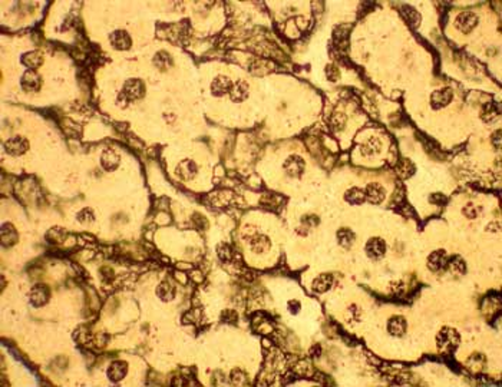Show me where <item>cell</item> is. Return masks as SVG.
<instances>
[{
	"label": "cell",
	"mask_w": 502,
	"mask_h": 387,
	"mask_svg": "<svg viewBox=\"0 0 502 387\" xmlns=\"http://www.w3.org/2000/svg\"><path fill=\"white\" fill-rule=\"evenodd\" d=\"M459 344V334L454 328H442L441 333L438 334V347L442 352H454Z\"/></svg>",
	"instance_id": "1"
},
{
	"label": "cell",
	"mask_w": 502,
	"mask_h": 387,
	"mask_svg": "<svg viewBox=\"0 0 502 387\" xmlns=\"http://www.w3.org/2000/svg\"><path fill=\"white\" fill-rule=\"evenodd\" d=\"M145 95V85L139 79H129L125 82L121 96H125L127 101L141 99Z\"/></svg>",
	"instance_id": "2"
},
{
	"label": "cell",
	"mask_w": 502,
	"mask_h": 387,
	"mask_svg": "<svg viewBox=\"0 0 502 387\" xmlns=\"http://www.w3.org/2000/svg\"><path fill=\"white\" fill-rule=\"evenodd\" d=\"M5 150H6L9 155H23L29 150V141H27L25 136H12V138H9L6 142H5Z\"/></svg>",
	"instance_id": "3"
},
{
	"label": "cell",
	"mask_w": 502,
	"mask_h": 387,
	"mask_svg": "<svg viewBox=\"0 0 502 387\" xmlns=\"http://www.w3.org/2000/svg\"><path fill=\"white\" fill-rule=\"evenodd\" d=\"M478 25V16L474 12H462L455 19V26L462 33L472 32Z\"/></svg>",
	"instance_id": "4"
},
{
	"label": "cell",
	"mask_w": 502,
	"mask_h": 387,
	"mask_svg": "<svg viewBox=\"0 0 502 387\" xmlns=\"http://www.w3.org/2000/svg\"><path fill=\"white\" fill-rule=\"evenodd\" d=\"M304 159L299 155H290L284 162V170L287 175L292 178H300L304 172Z\"/></svg>",
	"instance_id": "5"
},
{
	"label": "cell",
	"mask_w": 502,
	"mask_h": 387,
	"mask_svg": "<svg viewBox=\"0 0 502 387\" xmlns=\"http://www.w3.org/2000/svg\"><path fill=\"white\" fill-rule=\"evenodd\" d=\"M49 297H50L49 288L43 284L34 285L33 288L30 290V292H29V301H30V304L33 307L45 306L48 303Z\"/></svg>",
	"instance_id": "6"
},
{
	"label": "cell",
	"mask_w": 502,
	"mask_h": 387,
	"mask_svg": "<svg viewBox=\"0 0 502 387\" xmlns=\"http://www.w3.org/2000/svg\"><path fill=\"white\" fill-rule=\"evenodd\" d=\"M365 250H366L367 257L372 258V260H379L386 252V244H385V241L382 238L373 237L367 241Z\"/></svg>",
	"instance_id": "7"
},
{
	"label": "cell",
	"mask_w": 502,
	"mask_h": 387,
	"mask_svg": "<svg viewBox=\"0 0 502 387\" xmlns=\"http://www.w3.org/2000/svg\"><path fill=\"white\" fill-rule=\"evenodd\" d=\"M21 85L22 88L25 89L26 92H36V90H39L42 86L41 76H39V73H38L36 70H30V69H29V70H26V72L23 73V76H22Z\"/></svg>",
	"instance_id": "8"
},
{
	"label": "cell",
	"mask_w": 502,
	"mask_h": 387,
	"mask_svg": "<svg viewBox=\"0 0 502 387\" xmlns=\"http://www.w3.org/2000/svg\"><path fill=\"white\" fill-rule=\"evenodd\" d=\"M452 96H454V94H452L451 89H438V90H435L434 94L431 95V105H432L434 109L445 108L452 101Z\"/></svg>",
	"instance_id": "9"
},
{
	"label": "cell",
	"mask_w": 502,
	"mask_h": 387,
	"mask_svg": "<svg viewBox=\"0 0 502 387\" xmlns=\"http://www.w3.org/2000/svg\"><path fill=\"white\" fill-rule=\"evenodd\" d=\"M119 163H121V156H119V154L115 150L108 148V150H105L102 152L101 165L105 171H108V172L115 171L119 167Z\"/></svg>",
	"instance_id": "10"
},
{
	"label": "cell",
	"mask_w": 502,
	"mask_h": 387,
	"mask_svg": "<svg viewBox=\"0 0 502 387\" xmlns=\"http://www.w3.org/2000/svg\"><path fill=\"white\" fill-rule=\"evenodd\" d=\"M198 172L197 163L194 162L192 159H185L183 162L178 163L176 167V175L178 178H181L184 181H191L194 179Z\"/></svg>",
	"instance_id": "11"
},
{
	"label": "cell",
	"mask_w": 502,
	"mask_h": 387,
	"mask_svg": "<svg viewBox=\"0 0 502 387\" xmlns=\"http://www.w3.org/2000/svg\"><path fill=\"white\" fill-rule=\"evenodd\" d=\"M231 88H232V82L227 76L220 75L211 82V94L214 96H218V98L220 96L228 95Z\"/></svg>",
	"instance_id": "12"
},
{
	"label": "cell",
	"mask_w": 502,
	"mask_h": 387,
	"mask_svg": "<svg viewBox=\"0 0 502 387\" xmlns=\"http://www.w3.org/2000/svg\"><path fill=\"white\" fill-rule=\"evenodd\" d=\"M230 98L232 102H243L250 95V86L245 81L238 79L237 82L232 83V88L230 90Z\"/></svg>",
	"instance_id": "13"
},
{
	"label": "cell",
	"mask_w": 502,
	"mask_h": 387,
	"mask_svg": "<svg viewBox=\"0 0 502 387\" xmlns=\"http://www.w3.org/2000/svg\"><path fill=\"white\" fill-rule=\"evenodd\" d=\"M365 197L372 204H380L386 198V191H385V188L380 183H369L366 187V190H365Z\"/></svg>",
	"instance_id": "14"
},
{
	"label": "cell",
	"mask_w": 502,
	"mask_h": 387,
	"mask_svg": "<svg viewBox=\"0 0 502 387\" xmlns=\"http://www.w3.org/2000/svg\"><path fill=\"white\" fill-rule=\"evenodd\" d=\"M127 373H128V364L122 360H116L114 363H111V366L106 370L109 380L114 381V383L122 380L123 377L127 376Z\"/></svg>",
	"instance_id": "15"
},
{
	"label": "cell",
	"mask_w": 502,
	"mask_h": 387,
	"mask_svg": "<svg viewBox=\"0 0 502 387\" xmlns=\"http://www.w3.org/2000/svg\"><path fill=\"white\" fill-rule=\"evenodd\" d=\"M109 41H111V45L118 50H127L132 45V39L125 30H115L114 33H111Z\"/></svg>",
	"instance_id": "16"
},
{
	"label": "cell",
	"mask_w": 502,
	"mask_h": 387,
	"mask_svg": "<svg viewBox=\"0 0 502 387\" xmlns=\"http://www.w3.org/2000/svg\"><path fill=\"white\" fill-rule=\"evenodd\" d=\"M250 250L256 254H263V252L268 251L272 243L267 235H261V234H253L250 237Z\"/></svg>",
	"instance_id": "17"
},
{
	"label": "cell",
	"mask_w": 502,
	"mask_h": 387,
	"mask_svg": "<svg viewBox=\"0 0 502 387\" xmlns=\"http://www.w3.org/2000/svg\"><path fill=\"white\" fill-rule=\"evenodd\" d=\"M446 261H448L446 252L443 251V250H438V251L432 252L429 255V258H427V267L432 271H439L443 267H446Z\"/></svg>",
	"instance_id": "18"
},
{
	"label": "cell",
	"mask_w": 502,
	"mask_h": 387,
	"mask_svg": "<svg viewBox=\"0 0 502 387\" xmlns=\"http://www.w3.org/2000/svg\"><path fill=\"white\" fill-rule=\"evenodd\" d=\"M360 151H362L363 155L366 156L378 155L380 151H382V141H380V138H378V136H370V138H367L366 141L362 143Z\"/></svg>",
	"instance_id": "19"
},
{
	"label": "cell",
	"mask_w": 502,
	"mask_h": 387,
	"mask_svg": "<svg viewBox=\"0 0 502 387\" xmlns=\"http://www.w3.org/2000/svg\"><path fill=\"white\" fill-rule=\"evenodd\" d=\"M176 288L174 283H171L170 280H164L161 284L156 287V296L163 301H171L175 297Z\"/></svg>",
	"instance_id": "20"
},
{
	"label": "cell",
	"mask_w": 502,
	"mask_h": 387,
	"mask_svg": "<svg viewBox=\"0 0 502 387\" xmlns=\"http://www.w3.org/2000/svg\"><path fill=\"white\" fill-rule=\"evenodd\" d=\"M387 330H389V333L392 334V336H395V337H401V336H403L405 331H406V321H405V319L401 317V316H395V317H392V319L389 320V323H387Z\"/></svg>",
	"instance_id": "21"
},
{
	"label": "cell",
	"mask_w": 502,
	"mask_h": 387,
	"mask_svg": "<svg viewBox=\"0 0 502 387\" xmlns=\"http://www.w3.org/2000/svg\"><path fill=\"white\" fill-rule=\"evenodd\" d=\"M22 63L30 70H34L43 63V56L39 50H32V52H27L22 56Z\"/></svg>",
	"instance_id": "22"
},
{
	"label": "cell",
	"mask_w": 502,
	"mask_h": 387,
	"mask_svg": "<svg viewBox=\"0 0 502 387\" xmlns=\"http://www.w3.org/2000/svg\"><path fill=\"white\" fill-rule=\"evenodd\" d=\"M17 243V231L12 224H3L2 227V244L3 247H12Z\"/></svg>",
	"instance_id": "23"
},
{
	"label": "cell",
	"mask_w": 502,
	"mask_h": 387,
	"mask_svg": "<svg viewBox=\"0 0 502 387\" xmlns=\"http://www.w3.org/2000/svg\"><path fill=\"white\" fill-rule=\"evenodd\" d=\"M333 284L332 274H320L317 279L313 281V290L316 292H326Z\"/></svg>",
	"instance_id": "24"
},
{
	"label": "cell",
	"mask_w": 502,
	"mask_h": 387,
	"mask_svg": "<svg viewBox=\"0 0 502 387\" xmlns=\"http://www.w3.org/2000/svg\"><path fill=\"white\" fill-rule=\"evenodd\" d=\"M345 198H346L347 202H350L353 205H359L363 204L366 201V197H365V191L360 190L357 187H353L350 190L346 191L345 194Z\"/></svg>",
	"instance_id": "25"
},
{
	"label": "cell",
	"mask_w": 502,
	"mask_h": 387,
	"mask_svg": "<svg viewBox=\"0 0 502 387\" xmlns=\"http://www.w3.org/2000/svg\"><path fill=\"white\" fill-rule=\"evenodd\" d=\"M499 112H501L499 103H487V105H483V109H482V119L485 122H491V121H494L495 118L499 116Z\"/></svg>",
	"instance_id": "26"
},
{
	"label": "cell",
	"mask_w": 502,
	"mask_h": 387,
	"mask_svg": "<svg viewBox=\"0 0 502 387\" xmlns=\"http://www.w3.org/2000/svg\"><path fill=\"white\" fill-rule=\"evenodd\" d=\"M337 239H339V244L343 247V248H350L354 241V232L349 228H342L337 231Z\"/></svg>",
	"instance_id": "27"
},
{
	"label": "cell",
	"mask_w": 502,
	"mask_h": 387,
	"mask_svg": "<svg viewBox=\"0 0 502 387\" xmlns=\"http://www.w3.org/2000/svg\"><path fill=\"white\" fill-rule=\"evenodd\" d=\"M154 63H155V66H158V68L167 69L170 65H172V59L168 56L167 52H159V53H156Z\"/></svg>",
	"instance_id": "28"
},
{
	"label": "cell",
	"mask_w": 502,
	"mask_h": 387,
	"mask_svg": "<svg viewBox=\"0 0 502 387\" xmlns=\"http://www.w3.org/2000/svg\"><path fill=\"white\" fill-rule=\"evenodd\" d=\"M449 268H451V271H454L455 274H463V272H465V263H463L459 257H454L452 258V261L449 263Z\"/></svg>",
	"instance_id": "29"
},
{
	"label": "cell",
	"mask_w": 502,
	"mask_h": 387,
	"mask_svg": "<svg viewBox=\"0 0 502 387\" xmlns=\"http://www.w3.org/2000/svg\"><path fill=\"white\" fill-rule=\"evenodd\" d=\"M78 219H79L81 223H83V224H89V223H92V221L95 219V214H94V211L91 210V208H85V210H82L81 212H79Z\"/></svg>",
	"instance_id": "30"
},
{
	"label": "cell",
	"mask_w": 502,
	"mask_h": 387,
	"mask_svg": "<svg viewBox=\"0 0 502 387\" xmlns=\"http://www.w3.org/2000/svg\"><path fill=\"white\" fill-rule=\"evenodd\" d=\"M345 123H346V118L342 115V114H336V115L332 118V125L330 128L333 131H340V129L345 128Z\"/></svg>",
	"instance_id": "31"
},
{
	"label": "cell",
	"mask_w": 502,
	"mask_h": 387,
	"mask_svg": "<svg viewBox=\"0 0 502 387\" xmlns=\"http://www.w3.org/2000/svg\"><path fill=\"white\" fill-rule=\"evenodd\" d=\"M218 255H220V258L221 260H228V258H231V248L228 247V245H225V244H221L220 247H218Z\"/></svg>",
	"instance_id": "32"
},
{
	"label": "cell",
	"mask_w": 502,
	"mask_h": 387,
	"mask_svg": "<svg viewBox=\"0 0 502 387\" xmlns=\"http://www.w3.org/2000/svg\"><path fill=\"white\" fill-rule=\"evenodd\" d=\"M287 307H289V311L292 314H297V312H300V308H301V303L297 301V300H290L287 303Z\"/></svg>",
	"instance_id": "33"
},
{
	"label": "cell",
	"mask_w": 502,
	"mask_h": 387,
	"mask_svg": "<svg viewBox=\"0 0 502 387\" xmlns=\"http://www.w3.org/2000/svg\"><path fill=\"white\" fill-rule=\"evenodd\" d=\"M463 214H465L468 218H476V215H478V210H476L474 204H468L465 208H463Z\"/></svg>",
	"instance_id": "34"
},
{
	"label": "cell",
	"mask_w": 502,
	"mask_h": 387,
	"mask_svg": "<svg viewBox=\"0 0 502 387\" xmlns=\"http://www.w3.org/2000/svg\"><path fill=\"white\" fill-rule=\"evenodd\" d=\"M327 76L330 78V81H336L339 78V70L334 66H327Z\"/></svg>",
	"instance_id": "35"
},
{
	"label": "cell",
	"mask_w": 502,
	"mask_h": 387,
	"mask_svg": "<svg viewBox=\"0 0 502 387\" xmlns=\"http://www.w3.org/2000/svg\"><path fill=\"white\" fill-rule=\"evenodd\" d=\"M501 131H496L495 132V135H494V142H495V146H496V150H499V146H501Z\"/></svg>",
	"instance_id": "36"
}]
</instances>
